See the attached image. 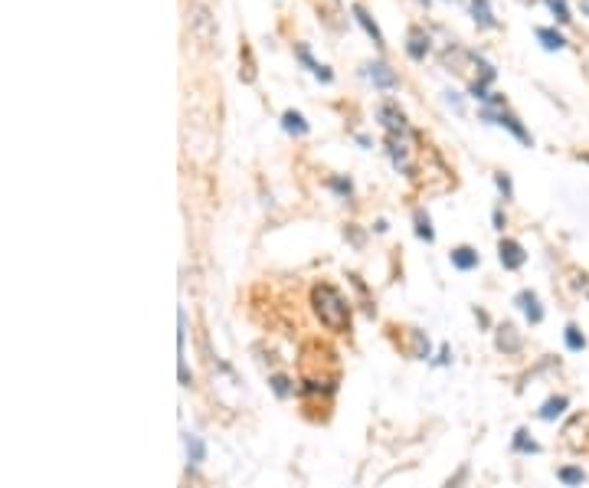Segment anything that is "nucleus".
Returning <instances> with one entry per match:
<instances>
[{"label":"nucleus","instance_id":"obj_1","mask_svg":"<svg viewBox=\"0 0 589 488\" xmlns=\"http://www.w3.org/2000/svg\"><path fill=\"white\" fill-rule=\"evenodd\" d=\"M311 308L327 331H334V335L351 331V301L344 299L331 282H318L311 288Z\"/></svg>","mask_w":589,"mask_h":488},{"label":"nucleus","instance_id":"obj_2","mask_svg":"<svg viewBox=\"0 0 589 488\" xmlns=\"http://www.w3.org/2000/svg\"><path fill=\"white\" fill-rule=\"evenodd\" d=\"M187 24H190V33L197 37L200 46H213L216 43V20H213V13L206 10L203 3H190Z\"/></svg>","mask_w":589,"mask_h":488},{"label":"nucleus","instance_id":"obj_3","mask_svg":"<svg viewBox=\"0 0 589 488\" xmlns=\"http://www.w3.org/2000/svg\"><path fill=\"white\" fill-rule=\"evenodd\" d=\"M380 122H383V128H387V135H409V125H406V115L393 105V102H387V105H380Z\"/></svg>","mask_w":589,"mask_h":488},{"label":"nucleus","instance_id":"obj_4","mask_svg":"<svg viewBox=\"0 0 589 488\" xmlns=\"http://www.w3.org/2000/svg\"><path fill=\"white\" fill-rule=\"evenodd\" d=\"M485 118H488V122H498V125H504L508 131H514V138H517V141H524L527 148L534 144V138L527 135V128L521 125V122H517L511 112H504V109H501V112H491V109H485Z\"/></svg>","mask_w":589,"mask_h":488},{"label":"nucleus","instance_id":"obj_5","mask_svg":"<svg viewBox=\"0 0 589 488\" xmlns=\"http://www.w3.org/2000/svg\"><path fill=\"white\" fill-rule=\"evenodd\" d=\"M498 256H501V265H504V269H521V265H524V259H527L517 239H501V246H498Z\"/></svg>","mask_w":589,"mask_h":488},{"label":"nucleus","instance_id":"obj_6","mask_svg":"<svg viewBox=\"0 0 589 488\" xmlns=\"http://www.w3.org/2000/svg\"><path fill=\"white\" fill-rule=\"evenodd\" d=\"M514 301H517V308L527 315V321H530V325H540V321H543V308H540V301H537L534 292H521Z\"/></svg>","mask_w":589,"mask_h":488},{"label":"nucleus","instance_id":"obj_7","mask_svg":"<svg viewBox=\"0 0 589 488\" xmlns=\"http://www.w3.org/2000/svg\"><path fill=\"white\" fill-rule=\"evenodd\" d=\"M406 53L413 56V59H426V53H429V37L419 30V26H413L409 30V43H406Z\"/></svg>","mask_w":589,"mask_h":488},{"label":"nucleus","instance_id":"obj_8","mask_svg":"<svg viewBox=\"0 0 589 488\" xmlns=\"http://www.w3.org/2000/svg\"><path fill=\"white\" fill-rule=\"evenodd\" d=\"M354 17H357V24H360V26L367 30V37L374 39L376 46H383V33H380V26L374 24V17H370V13H367L364 7H360V3H354Z\"/></svg>","mask_w":589,"mask_h":488},{"label":"nucleus","instance_id":"obj_9","mask_svg":"<svg viewBox=\"0 0 589 488\" xmlns=\"http://www.w3.org/2000/svg\"><path fill=\"white\" fill-rule=\"evenodd\" d=\"M452 265L462 269V272H468V269H475L478 265V252L472 250V246H455V250H452Z\"/></svg>","mask_w":589,"mask_h":488},{"label":"nucleus","instance_id":"obj_10","mask_svg":"<svg viewBox=\"0 0 589 488\" xmlns=\"http://www.w3.org/2000/svg\"><path fill=\"white\" fill-rule=\"evenodd\" d=\"M498 350H504V354H517L521 350V338H517L514 325L498 328Z\"/></svg>","mask_w":589,"mask_h":488},{"label":"nucleus","instance_id":"obj_11","mask_svg":"<svg viewBox=\"0 0 589 488\" xmlns=\"http://www.w3.org/2000/svg\"><path fill=\"white\" fill-rule=\"evenodd\" d=\"M367 69H370V79H374L380 88H396V75L389 73L387 63H370Z\"/></svg>","mask_w":589,"mask_h":488},{"label":"nucleus","instance_id":"obj_12","mask_svg":"<svg viewBox=\"0 0 589 488\" xmlns=\"http://www.w3.org/2000/svg\"><path fill=\"white\" fill-rule=\"evenodd\" d=\"M184 446H187V459H190L193 465H200L203 459H206V446H203V439H200V436L187 433V436H184Z\"/></svg>","mask_w":589,"mask_h":488},{"label":"nucleus","instance_id":"obj_13","mask_svg":"<svg viewBox=\"0 0 589 488\" xmlns=\"http://www.w3.org/2000/svg\"><path fill=\"white\" fill-rule=\"evenodd\" d=\"M298 59H301V63H305V66H308V69H311V73L318 75L321 82H331V79H334V75H331V69H327V66L314 63V59H311V53H308V46H298Z\"/></svg>","mask_w":589,"mask_h":488},{"label":"nucleus","instance_id":"obj_14","mask_svg":"<svg viewBox=\"0 0 589 488\" xmlns=\"http://www.w3.org/2000/svg\"><path fill=\"white\" fill-rule=\"evenodd\" d=\"M557 478H560L566 488H579L583 482H586V472H583L579 465H563V469L557 472Z\"/></svg>","mask_w":589,"mask_h":488},{"label":"nucleus","instance_id":"obj_15","mask_svg":"<svg viewBox=\"0 0 589 488\" xmlns=\"http://www.w3.org/2000/svg\"><path fill=\"white\" fill-rule=\"evenodd\" d=\"M566 406H570V400H566V397H550V400L540 406V420H557V416L563 413Z\"/></svg>","mask_w":589,"mask_h":488},{"label":"nucleus","instance_id":"obj_16","mask_svg":"<svg viewBox=\"0 0 589 488\" xmlns=\"http://www.w3.org/2000/svg\"><path fill=\"white\" fill-rule=\"evenodd\" d=\"M282 128H285V131H291V135H308V122H305L298 112H285V115H282Z\"/></svg>","mask_w":589,"mask_h":488},{"label":"nucleus","instance_id":"obj_17","mask_svg":"<svg viewBox=\"0 0 589 488\" xmlns=\"http://www.w3.org/2000/svg\"><path fill=\"white\" fill-rule=\"evenodd\" d=\"M472 13H475L478 26H494V13H491L488 0H472Z\"/></svg>","mask_w":589,"mask_h":488},{"label":"nucleus","instance_id":"obj_18","mask_svg":"<svg viewBox=\"0 0 589 488\" xmlns=\"http://www.w3.org/2000/svg\"><path fill=\"white\" fill-rule=\"evenodd\" d=\"M537 39L547 46V50H563V46H566V39L560 37L557 30H547V26H543V30H537Z\"/></svg>","mask_w":589,"mask_h":488},{"label":"nucleus","instance_id":"obj_19","mask_svg":"<svg viewBox=\"0 0 589 488\" xmlns=\"http://www.w3.org/2000/svg\"><path fill=\"white\" fill-rule=\"evenodd\" d=\"M416 236L419 239H426V243H432V239H436V233H432V223H429V216L423 210H416Z\"/></svg>","mask_w":589,"mask_h":488},{"label":"nucleus","instance_id":"obj_20","mask_svg":"<svg viewBox=\"0 0 589 488\" xmlns=\"http://www.w3.org/2000/svg\"><path fill=\"white\" fill-rule=\"evenodd\" d=\"M563 338H566V348H570V350H586V338L579 335V328H577V325H566Z\"/></svg>","mask_w":589,"mask_h":488},{"label":"nucleus","instance_id":"obj_21","mask_svg":"<svg viewBox=\"0 0 589 488\" xmlns=\"http://www.w3.org/2000/svg\"><path fill=\"white\" fill-rule=\"evenodd\" d=\"M514 452H540V446L527 436V429H517L514 433Z\"/></svg>","mask_w":589,"mask_h":488},{"label":"nucleus","instance_id":"obj_22","mask_svg":"<svg viewBox=\"0 0 589 488\" xmlns=\"http://www.w3.org/2000/svg\"><path fill=\"white\" fill-rule=\"evenodd\" d=\"M547 7L553 10V17H557L560 24H570V10H566V0H547Z\"/></svg>","mask_w":589,"mask_h":488},{"label":"nucleus","instance_id":"obj_23","mask_svg":"<svg viewBox=\"0 0 589 488\" xmlns=\"http://www.w3.org/2000/svg\"><path fill=\"white\" fill-rule=\"evenodd\" d=\"M327 184L338 190V194H344V197H351V190H354V187H351V180H344V177H331Z\"/></svg>","mask_w":589,"mask_h":488},{"label":"nucleus","instance_id":"obj_24","mask_svg":"<svg viewBox=\"0 0 589 488\" xmlns=\"http://www.w3.org/2000/svg\"><path fill=\"white\" fill-rule=\"evenodd\" d=\"M272 387H276L278 397H289L291 393V387H289V380H285V377H276V380H272Z\"/></svg>","mask_w":589,"mask_h":488},{"label":"nucleus","instance_id":"obj_25","mask_svg":"<svg viewBox=\"0 0 589 488\" xmlns=\"http://www.w3.org/2000/svg\"><path fill=\"white\" fill-rule=\"evenodd\" d=\"M498 187H501L504 200H511V177H508V174H498Z\"/></svg>","mask_w":589,"mask_h":488},{"label":"nucleus","instance_id":"obj_26","mask_svg":"<svg viewBox=\"0 0 589 488\" xmlns=\"http://www.w3.org/2000/svg\"><path fill=\"white\" fill-rule=\"evenodd\" d=\"M494 229H504V213L494 210Z\"/></svg>","mask_w":589,"mask_h":488},{"label":"nucleus","instance_id":"obj_27","mask_svg":"<svg viewBox=\"0 0 589 488\" xmlns=\"http://www.w3.org/2000/svg\"><path fill=\"white\" fill-rule=\"evenodd\" d=\"M583 13H586V17H589V0H583Z\"/></svg>","mask_w":589,"mask_h":488},{"label":"nucleus","instance_id":"obj_28","mask_svg":"<svg viewBox=\"0 0 589 488\" xmlns=\"http://www.w3.org/2000/svg\"><path fill=\"white\" fill-rule=\"evenodd\" d=\"M586 164H589V158H586Z\"/></svg>","mask_w":589,"mask_h":488}]
</instances>
